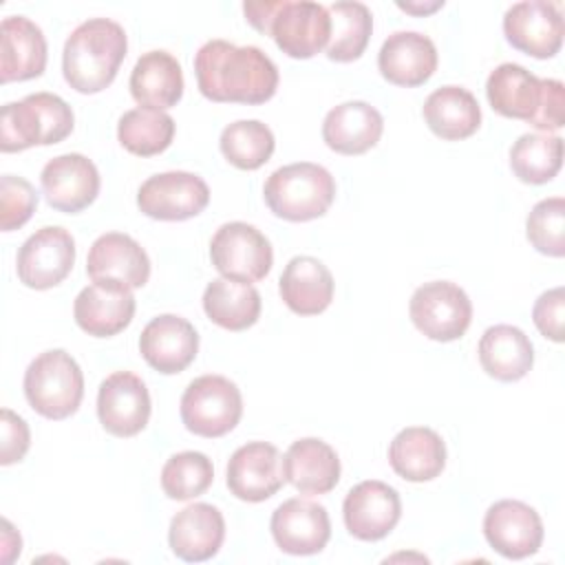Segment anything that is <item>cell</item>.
<instances>
[{
	"label": "cell",
	"instance_id": "cell-1",
	"mask_svg": "<svg viewBox=\"0 0 565 565\" xmlns=\"http://www.w3.org/2000/svg\"><path fill=\"white\" fill-rule=\"evenodd\" d=\"M194 75L203 97L218 104L258 106L278 88V68L258 46L210 40L194 55Z\"/></svg>",
	"mask_w": 565,
	"mask_h": 565
},
{
	"label": "cell",
	"instance_id": "cell-2",
	"mask_svg": "<svg viewBox=\"0 0 565 565\" xmlns=\"http://www.w3.org/2000/svg\"><path fill=\"white\" fill-rule=\"evenodd\" d=\"M126 51L128 38L119 22L108 18L82 22L64 42L62 73L66 84L84 95L108 88L117 77Z\"/></svg>",
	"mask_w": 565,
	"mask_h": 565
},
{
	"label": "cell",
	"instance_id": "cell-3",
	"mask_svg": "<svg viewBox=\"0 0 565 565\" xmlns=\"http://www.w3.org/2000/svg\"><path fill=\"white\" fill-rule=\"evenodd\" d=\"M71 106L55 93H31L9 102L0 113V150L20 152L33 146L60 143L73 132Z\"/></svg>",
	"mask_w": 565,
	"mask_h": 565
},
{
	"label": "cell",
	"instance_id": "cell-4",
	"mask_svg": "<svg viewBox=\"0 0 565 565\" xmlns=\"http://www.w3.org/2000/svg\"><path fill=\"white\" fill-rule=\"evenodd\" d=\"M263 196L274 216L305 223L327 214L335 199V181L327 168L298 161L274 170L265 181Z\"/></svg>",
	"mask_w": 565,
	"mask_h": 565
},
{
	"label": "cell",
	"instance_id": "cell-5",
	"mask_svg": "<svg viewBox=\"0 0 565 565\" xmlns=\"http://www.w3.org/2000/svg\"><path fill=\"white\" fill-rule=\"evenodd\" d=\"M24 397L46 419H66L77 413L84 397L79 364L64 349H49L31 360L24 371Z\"/></svg>",
	"mask_w": 565,
	"mask_h": 565
},
{
	"label": "cell",
	"instance_id": "cell-6",
	"mask_svg": "<svg viewBox=\"0 0 565 565\" xmlns=\"http://www.w3.org/2000/svg\"><path fill=\"white\" fill-rule=\"evenodd\" d=\"M243 415L238 386L225 375H201L181 395V422L199 437H223L236 428Z\"/></svg>",
	"mask_w": 565,
	"mask_h": 565
},
{
	"label": "cell",
	"instance_id": "cell-7",
	"mask_svg": "<svg viewBox=\"0 0 565 565\" xmlns=\"http://www.w3.org/2000/svg\"><path fill=\"white\" fill-rule=\"evenodd\" d=\"M408 313L419 333L435 342L459 340L472 320L468 294L450 280L419 285L408 302Z\"/></svg>",
	"mask_w": 565,
	"mask_h": 565
},
{
	"label": "cell",
	"instance_id": "cell-8",
	"mask_svg": "<svg viewBox=\"0 0 565 565\" xmlns=\"http://www.w3.org/2000/svg\"><path fill=\"white\" fill-rule=\"evenodd\" d=\"M210 258L221 276L256 282L269 274L274 249L260 230L243 221H232L214 232L210 241Z\"/></svg>",
	"mask_w": 565,
	"mask_h": 565
},
{
	"label": "cell",
	"instance_id": "cell-9",
	"mask_svg": "<svg viewBox=\"0 0 565 565\" xmlns=\"http://www.w3.org/2000/svg\"><path fill=\"white\" fill-rule=\"evenodd\" d=\"M75 241L68 230L60 225L40 227L31 234L15 256V271L29 289H51L60 285L73 269Z\"/></svg>",
	"mask_w": 565,
	"mask_h": 565
},
{
	"label": "cell",
	"instance_id": "cell-10",
	"mask_svg": "<svg viewBox=\"0 0 565 565\" xmlns=\"http://www.w3.org/2000/svg\"><path fill=\"white\" fill-rule=\"evenodd\" d=\"M210 203L207 183L185 170H170L148 177L139 192V210L154 221H188L199 216Z\"/></svg>",
	"mask_w": 565,
	"mask_h": 565
},
{
	"label": "cell",
	"instance_id": "cell-11",
	"mask_svg": "<svg viewBox=\"0 0 565 565\" xmlns=\"http://www.w3.org/2000/svg\"><path fill=\"white\" fill-rule=\"evenodd\" d=\"M267 35L276 46L294 57L309 60L329 44L331 18L324 4L311 0H280L269 22Z\"/></svg>",
	"mask_w": 565,
	"mask_h": 565
},
{
	"label": "cell",
	"instance_id": "cell-12",
	"mask_svg": "<svg viewBox=\"0 0 565 565\" xmlns=\"http://www.w3.org/2000/svg\"><path fill=\"white\" fill-rule=\"evenodd\" d=\"M483 536L503 558L521 561L541 550L543 521L532 505L519 499H501L483 516Z\"/></svg>",
	"mask_w": 565,
	"mask_h": 565
},
{
	"label": "cell",
	"instance_id": "cell-13",
	"mask_svg": "<svg viewBox=\"0 0 565 565\" xmlns=\"http://www.w3.org/2000/svg\"><path fill=\"white\" fill-rule=\"evenodd\" d=\"M503 33L516 51L547 60L563 46V13L547 0L514 2L503 15Z\"/></svg>",
	"mask_w": 565,
	"mask_h": 565
},
{
	"label": "cell",
	"instance_id": "cell-14",
	"mask_svg": "<svg viewBox=\"0 0 565 565\" xmlns=\"http://www.w3.org/2000/svg\"><path fill=\"white\" fill-rule=\"evenodd\" d=\"M342 516L347 532L353 539L380 541L395 530L402 516V501L393 486L366 479L347 492Z\"/></svg>",
	"mask_w": 565,
	"mask_h": 565
},
{
	"label": "cell",
	"instance_id": "cell-15",
	"mask_svg": "<svg viewBox=\"0 0 565 565\" xmlns=\"http://www.w3.org/2000/svg\"><path fill=\"white\" fill-rule=\"evenodd\" d=\"M97 417L106 433L135 437L150 419V393L143 380L130 371H115L97 393Z\"/></svg>",
	"mask_w": 565,
	"mask_h": 565
},
{
	"label": "cell",
	"instance_id": "cell-16",
	"mask_svg": "<svg viewBox=\"0 0 565 565\" xmlns=\"http://www.w3.org/2000/svg\"><path fill=\"white\" fill-rule=\"evenodd\" d=\"M46 203L64 214H77L86 210L99 194L97 166L79 154L68 152L46 161L40 174Z\"/></svg>",
	"mask_w": 565,
	"mask_h": 565
},
{
	"label": "cell",
	"instance_id": "cell-17",
	"mask_svg": "<svg viewBox=\"0 0 565 565\" xmlns=\"http://www.w3.org/2000/svg\"><path fill=\"white\" fill-rule=\"evenodd\" d=\"M285 483L282 457L274 444L249 441L236 448L227 461V488L247 503L274 497Z\"/></svg>",
	"mask_w": 565,
	"mask_h": 565
},
{
	"label": "cell",
	"instance_id": "cell-18",
	"mask_svg": "<svg viewBox=\"0 0 565 565\" xmlns=\"http://www.w3.org/2000/svg\"><path fill=\"white\" fill-rule=\"evenodd\" d=\"M269 530L276 545L294 556L318 554L331 539L327 508L300 497L287 499L274 510Z\"/></svg>",
	"mask_w": 565,
	"mask_h": 565
},
{
	"label": "cell",
	"instance_id": "cell-19",
	"mask_svg": "<svg viewBox=\"0 0 565 565\" xmlns=\"http://www.w3.org/2000/svg\"><path fill=\"white\" fill-rule=\"evenodd\" d=\"M86 274L93 282H113L139 289L150 278V258L132 236L106 232L97 236L88 249Z\"/></svg>",
	"mask_w": 565,
	"mask_h": 565
},
{
	"label": "cell",
	"instance_id": "cell-20",
	"mask_svg": "<svg viewBox=\"0 0 565 565\" xmlns=\"http://www.w3.org/2000/svg\"><path fill=\"white\" fill-rule=\"evenodd\" d=\"M139 351L148 366L163 375H174L194 362L199 333L190 320L174 313H161L143 327Z\"/></svg>",
	"mask_w": 565,
	"mask_h": 565
},
{
	"label": "cell",
	"instance_id": "cell-21",
	"mask_svg": "<svg viewBox=\"0 0 565 565\" xmlns=\"http://www.w3.org/2000/svg\"><path fill=\"white\" fill-rule=\"evenodd\" d=\"M377 68L386 82L415 88L428 82L437 71V49L424 33L395 31L384 40L377 53Z\"/></svg>",
	"mask_w": 565,
	"mask_h": 565
},
{
	"label": "cell",
	"instance_id": "cell-22",
	"mask_svg": "<svg viewBox=\"0 0 565 565\" xmlns=\"http://www.w3.org/2000/svg\"><path fill=\"white\" fill-rule=\"evenodd\" d=\"M73 316L77 327L93 338L117 335L132 322V289L113 282H93L77 294Z\"/></svg>",
	"mask_w": 565,
	"mask_h": 565
},
{
	"label": "cell",
	"instance_id": "cell-23",
	"mask_svg": "<svg viewBox=\"0 0 565 565\" xmlns=\"http://www.w3.org/2000/svg\"><path fill=\"white\" fill-rule=\"evenodd\" d=\"M225 539V519L212 503H192L170 521L168 543L174 556L203 563L218 554Z\"/></svg>",
	"mask_w": 565,
	"mask_h": 565
},
{
	"label": "cell",
	"instance_id": "cell-24",
	"mask_svg": "<svg viewBox=\"0 0 565 565\" xmlns=\"http://www.w3.org/2000/svg\"><path fill=\"white\" fill-rule=\"evenodd\" d=\"M46 68V40L42 29L24 15H7L0 24V82L40 77Z\"/></svg>",
	"mask_w": 565,
	"mask_h": 565
},
{
	"label": "cell",
	"instance_id": "cell-25",
	"mask_svg": "<svg viewBox=\"0 0 565 565\" xmlns=\"http://www.w3.org/2000/svg\"><path fill=\"white\" fill-rule=\"evenodd\" d=\"M282 475L300 494H327L340 481V459L327 441L302 437L287 448L282 457Z\"/></svg>",
	"mask_w": 565,
	"mask_h": 565
},
{
	"label": "cell",
	"instance_id": "cell-26",
	"mask_svg": "<svg viewBox=\"0 0 565 565\" xmlns=\"http://www.w3.org/2000/svg\"><path fill=\"white\" fill-rule=\"evenodd\" d=\"M384 132V119L369 102H344L333 106L322 121V139L338 154H362L371 150Z\"/></svg>",
	"mask_w": 565,
	"mask_h": 565
},
{
	"label": "cell",
	"instance_id": "cell-27",
	"mask_svg": "<svg viewBox=\"0 0 565 565\" xmlns=\"http://www.w3.org/2000/svg\"><path fill=\"white\" fill-rule=\"evenodd\" d=\"M388 463L406 481H433L446 468V444L433 428H402L388 446Z\"/></svg>",
	"mask_w": 565,
	"mask_h": 565
},
{
	"label": "cell",
	"instance_id": "cell-28",
	"mask_svg": "<svg viewBox=\"0 0 565 565\" xmlns=\"http://www.w3.org/2000/svg\"><path fill=\"white\" fill-rule=\"evenodd\" d=\"M282 302L298 316H318L333 300V276L313 256H294L278 280Z\"/></svg>",
	"mask_w": 565,
	"mask_h": 565
},
{
	"label": "cell",
	"instance_id": "cell-29",
	"mask_svg": "<svg viewBox=\"0 0 565 565\" xmlns=\"http://www.w3.org/2000/svg\"><path fill=\"white\" fill-rule=\"evenodd\" d=\"M130 95L143 108L166 110L183 97V71L168 51L143 53L130 73Z\"/></svg>",
	"mask_w": 565,
	"mask_h": 565
},
{
	"label": "cell",
	"instance_id": "cell-30",
	"mask_svg": "<svg viewBox=\"0 0 565 565\" xmlns=\"http://www.w3.org/2000/svg\"><path fill=\"white\" fill-rule=\"evenodd\" d=\"M477 353L483 371L499 382H519L534 364V347L514 324L488 327Z\"/></svg>",
	"mask_w": 565,
	"mask_h": 565
},
{
	"label": "cell",
	"instance_id": "cell-31",
	"mask_svg": "<svg viewBox=\"0 0 565 565\" xmlns=\"http://www.w3.org/2000/svg\"><path fill=\"white\" fill-rule=\"evenodd\" d=\"M426 126L446 141H459L477 132L481 126V108L477 97L463 86H441L433 90L422 108Z\"/></svg>",
	"mask_w": 565,
	"mask_h": 565
},
{
	"label": "cell",
	"instance_id": "cell-32",
	"mask_svg": "<svg viewBox=\"0 0 565 565\" xmlns=\"http://www.w3.org/2000/svg\"><path fill=\"white\" fill-rule=\"evenodd\" d=\"M203 311L227 331H245L260 318V294L252 282L221 276L205 287Z\"/></svg>",
	"mask_w": 565,
	"mask_h": 565
},
{
	"label": "cell",
	"instance_id": "cell-33",
	"mask_svg": "<svg viewBox=\"0 0 565 565\" xmlns=\"http://www.w3.org/2000/svg\"><path fill=\"white\" fill-rule=\"evenodd\" d=\"M490 106L510 119L530 121L541 102V79L521 64H499L486 82Z\"/></svg>",
	"mask_w": 565,
	"mask_h": 565
},
{
	"label": "cell",
	"instance_id": "cell-34",
	"mask_svg": "<svg viewBox=\"0 0 565 565\" xmlns=\"http://www.w3.org/2000/svg\"><path fill=\"white\" fill-rule=\"evenodd\" d=\"M563 166V139L547 132L521 135L510 148V168L514 177L530 185L552 181Z\"/></svg>",
	"mask_w": 565,
	"mask_h": 565
},
{
	"label": "cell",
	"instance_id": "cell-35",
	"mask_svg": "<svg viewBox=\"0 0 565 565\" xmlns=\"http://www.w3.org/2000/svg\"><path fill=\"white\" fill-rule=\"evenodd\" d=\"M331 18V35L327 44V57L333 62L358 60L371 38L373 15L362 2H333L327 7Z\"/></svg>",
	"mask_w": 565,
	"mask_h": 565
},
{
	"label": "cell",
	"instance_id": "cell-36",
	"mask_svg": "<svg viewBox=\"0 0 565 565\" xmlns=\"http://www.w3.org/2000/svg\"><path fill=\"white\" fill-rule=\"evenodd\" d=\"M174 130V119L168 113L139 106L119 117L117 139L137 157H154L172 143Z\"/></svg>",
	"mask_w": 565,
	"mask_h": 565
},
{
	"label": "cell",
	"instance_id": "cell-37",
	"mask_svg": "<svg viewBox=\"0 0 565 565\" xmlns=\"http://www.w3.org/2000/svg\"><path fill=\"white\" fill-rule=\"evenodd\" d=\"M223 157L238 170H258L276 148L274 132L258 119H238L223 128L218 139Z\"/></svg>",
	"mask_w": 565,
	"mask_h": 565
},
{
	"label": "cell",
	"instance_id": "cell-38",
	"mask_svg": "<svg viewBox=\"0 0 565 565\" xmlns=\"http://www.w3.org/2000/svg\"><path fill=\"white\" fill-rule=\"evenodd\" d=\"M214 481V466L207 455L199 450H183L172 455L161 468V488L174 501H190L201 497Z\"/></svg>",
	"mask_w": 565,
	"mask_h": 565
},
{
	"label": "cell",
	"instance_id": "cell-39",
	"mask_svg": "<svg viewBox=\"0 0 565 565\" xmlns=\"http://www.w3.org/2000/svg\"><path fill=\"white\" fill-rule=\"evenodd\" d=\"M525 234L536 252L561 258L565 254V199L550 196L539 201L527 214Z\"/></svg>",
	"mask_w": 565,
	"mask_h": 565
},
{
	"label": "cell",
	"instance_id": "cell-40",
	"mask_svg": "<svg viewBox=\"0 0 565 565\" xmlns=\"http://www.w3.org/2000/svg\"><path fill=\"white\" fill-rule=\"evenodd\" d=\"M38 207L35 188L15 174H2L0 179V227L11 232L22 227Z\"/></svg>",
	"mask_w": 565,
	"mask_h": 565
},
{
	"label": "cell",
	"instance_id": "cell-41",
	"mask_svg": "<svg viewBox=\"0 0 565 565\" xmlns=\"http://www.w3.org/2000/svg\"><path fill=\"white\" fill-rule=\"evenodd\" d=\"M536 130L547 135L556 132L565 124V88L558 79H541V102L534 117L527 121Z\"/></svg>",
	"mask_w": 565,
	"mask_h": 565
},
{
	"label": "cell",
	"instance_id": "cell-42",
	"mask_svg": "<svg viewBox=\"0 0 565 565\" xmlns=\"http://www.w3.org/2000/svg\"><path fill=\"white\" fill-rule=\"evenodd\" d=\"M532 320L541 335L550 338L552 342H563V320H565V289L554 287L543 291L534 307Z\"/></svg>",
	"mask_w": 565,
	"mask_h": 565
},
{
	"label": "cell",
	"instance_id": "cell-43",
	"mask_svg": "<svg viewBox=\"0 0 565 565\" xmlns=\"http://www.w3.org/2000/svg\"><path fill=\"white\" fill-rule=\"evenodd\" d=\"M0 417V463L11 466L24 459L31 446V430L26 422L11 408H2Z\"/></svg>",
	"mask_w": 565,
	"mask_h": 565
},
{
	"label": "cell",
	"instance_id": "cell-44",
	"mask_svg": "<svg viewBox=\"0 0 565 565\" xmlns=\"http://www.w3.org/2000/svg\"><path fill=\"white\" fill-rule=\"evenodd\" d=\"M278 2H280V0L245 2V4H243V13H245L247 22H249L256 31H260V33L267 35L269 22H271V18H274V13H276V9H278Z\"/></svg>",
	"mask_w": 565,
	"mask_h": 565
},
{
	"label": "cell",
	"instance_id": "cell-45",
	"mask_svg": "<svg viewBox=\"0 0 565 565\" xmlns=\"http://www.w3.org/2000/svg\"><path fill=\"white\" fill-rule=\"evenodd\" d=\"M2 539H0V545H2V561L4 563H11L15 556H20V547H22V539L20 534L13 530V525L4 519L2 521Z\"/></svg>",
	"mask_w": 565,
	"mask_h": 565
},
{
	"label": "cell",
	"instance_id": "cell-46",
	"mask_svg": "<svg viewBox=\"0 0 565 565\" xmlns=\"http://www.w3.org/2000/svg\"><path fill=\"white\" fill-rule=\"evenodd\" d=\"M397 7L402 9V11H406V13H417V15H424V13H433V11H437L439 7H444V0H435V2H430V4H417V2H397Z\"/></svg>",
	"mask_w": 565,
	"mask_h": 565
}]
</instances>
